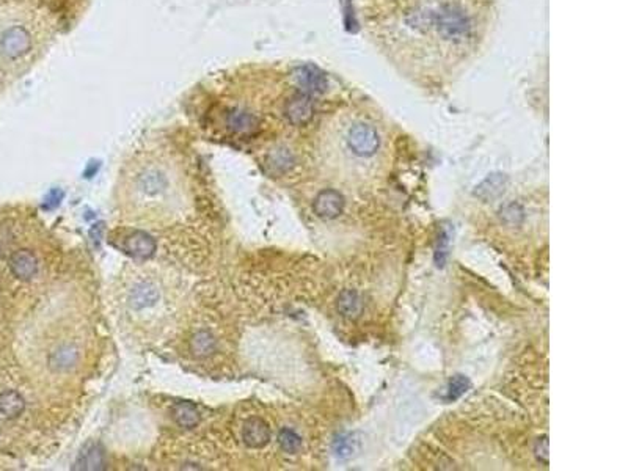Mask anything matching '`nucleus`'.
<instances>
[{"label":"nucleus","instance_id":"nucleus-3","mask_svg":"<svg viewBox=\"0 0 628 471\" xmlns=\"http://www.w3.org/2000/svg\"><path fill=\"white\" fill-rule=\"evenodd\" d=\"M118 305L131 329L147 336H161L180 316L182 286L167 269L151 264L134 265L121 277Z\"/></svg>","mask_w":628,"mask_h":471},{"label":"nucleus","instance_id":"nucleus-17","mask_svg":"<svg viewBox=\"0 0 628 471\" xmlns=\"http://www.w3.org/2000/svg\"><path fill=\"white\" fill-rule=\"evenodd\" d=\"M173 416L175 421L180 424L181 427L186 429H194L198 426V423H200V413H198V410L194 404L190 402L176 404L173 409Z\"/></svg>","mask_w":628,"mask_h":471},{"label":"nucleus","instance_id":"nucleus-22","mask_svg":"<svg viewBox=\"0 0 628 471\" xmlns=\"http://www.w3.org/2000/svg\"><path fill=\"white\" fill-rule=\"evenodd\" d=\"M468 388H470V380H468L465 376H454L446 387L445 399L448 402L459 399L460 396H464L467 393Z\"/></svg>","mask_w":628,"mask_h":471},{"label":"nucleus","instance_id":"nucleus-15","mask_svg":"<svg viewBox=\"0 0 628 471\" xmlns=\"http://www.w3.org/2000/svg\"><path fill=\"white\" fill-rule=\"evenodd\" d=\"M25 402L24 397L18 391H4L0 393V413L6 418H16L24 412Z\"/></svg>","mask_w":628,"mask_h":471},{"label":"nucleus","instance_id":"nucleus-24","mask_svg":"<svg viewBox=\"0 0 628 471\" xmlns=\"http://www.w3.org/2000/svg\"><path fill=\"white\" fill-rule=\"evenodd\" d=\"M448 248H449V233L446 230H443L441 234L439 236L437 248H435V263H437L439 267H443V265H445L446 256H448Z\"/></svg>","mask_w":628,"mask_h":471},{"label":"nucleus","instance_id":"nucleus-13","mask_svg":"<svg viewBox=\"0 0 628 471\" xmlns=\"http://www.w3.org/2000/svg\"><path fill=\"white\" fill-rule=\"evenodd\" d=\"M336 307H338L340 313L347 317V319H359L363 313L365 305H363V300L359 293H355L352 289H346L340 294Z\"/></svg>","mask_w":628,"mask_h":471},{"label":"nucleus","instance_id":"nucleus-7","mask_svg":"<svg viewBox=\"0 0 628 471\" xmlns=\"http://www.w3.org/2000/svg\"><path fill=\"white\" fill-rule=\"evenodd\" d=\"M314 115V104L312 96L305 93H297L284 105V117L294 126H303L309 123Z\"/></svg>","mask_w":628,"mask_h":471},{"label":"nucleus","instance_id":"nucleus-11","mask_svg":"<svg viewBox=\"0 0 628 471\" xmlns=\"http://www.w3.org/2000/svg\"><path fill=\"white\" fill-rule=\"evenodd\" d=\"M243 443L248 448H264L270 442V427L261 418H250L242 430Z\"/></svg>","mask_w":628,"mask_h":471},{"label":"nucleus","instance_id":"nucleus-12","mask_svg":"<svg viewBox=\"0 0 628 471\" xmlns=\"http://www.w3.org/2000/svg\"><path fill=\"white\" fill-rule=\"evenodd\" d=\"M227 124L231 131L241 135H251L260 129V119H258V117L241 109L228 112Z\"/></svg>","mask_w":628,"mask_h":471},{"label":"nucleus","instance_id":"nucleus-16","mask_svg":"<svg viewBox=\"0 0 628 471\" xmlns=\"http://www.w3.org/2000/svg\"><path fill=\"white\" fill-rule=\"evenodd\" d=\"M215 347H217L215 338L206 330L196 331V333L192 336V340H190V350L194 352L195 357H200V358L209 357L211 354H214Z\"/></svg>","mask_w":628,"mask_h":471},{"label":"nucleus","instance_id":"nucleus-20","mask_svg":"<svg viewBox=\"0 0 628 471\" xmlns=\"http://www.w3.org/2000/svg\"><path fill=\"white\" fill-rule=\"evenodd\" d=\"M269 165L279 173H284L294 165V156L288 148H276L269 156Z\"/></svg>","mask_w":628,"mask_h":471},{"label":"nucleus","instance_id":"nucleus-5","mask_svg":"<svg viewBox=\"0 0 628 471\" xmlns=\"http://www.w3.org/2000/svg\"><path fill=\"white\" fill-rule=\"evenodd\" d=\"M32 49V35L22 25H11L0 35V54L8 60L24 57Z\"/></svg>","mask_w":628,"mask_h":471},{"label":"nucleus","instance_id":"nucleus-19","mask_svg":"<svg viewBox=\"0 0 628 471\" xmlns=\"http://www.w3.org/2000/svg\"><path fill=\"white\" fill-rule=\"evenodd\" d=\"M104 467V454L98 446H87L83 451L79 460L76 463V468L81 470H99Z\"/></svg>","mask_w":628,"mask_h":471},{"label":"nucleus","instance_id":"nucleus-14","mask_svg":"<svg viewBox=\"0 0 628 471\" xmlns=\"http://www.w3.org/2000/svg\"><path fill=\"white\" fill-rule=\"evenodd\" d=\"M506 183H507V179L505 175H500V173L490 175L488 178H486L484 181L478 185V187H476L474 195L479 197L481 200H484V201L493 200V198L500 197L502 192H505Z\"/></svg>","mask_w":628,"mask_h":471},{"label":"nucleus","instance_id":"nucleus-25","mask_svg":"<svg viewBox=\"0 0 628 471\" xmlns=\"http://www.w3.org/2000/svg\"><path fill=\"white\" fill-rule=\"evenodd\" d=\"M534 454H535V457H537L539 462L548 465V462H550V449H548V437L547 435L535 442Z\"/></svg>","mask_w":628,"mask_h":471},{"label":"nucleus","instance_id":"nucleus-4","mask_svg":"<svg viewBox=\"0 0 628 471\" xmlns=\"http://www.w3.org/2000/svg\"><path fill=\"white\" fill-rule=\"evenodd\" d=\"M346 143L354 156L363 159L373 157L380 148V137L374 126L359 121L349 128Z\"/></svg>","mask_w":628,"mask_h":471},{"label":"nucleus","instance_id":"nucleus-8","mask_svg":"<svg viewBox=\"0 0 628 471\" xmlns=\"http://www.w3.org/2000/svg\"><path fill=\"white\" fill-rule=\"evenodd\" d=\"M345 197L338 190L326 189L314 198L313 209L316 215L323 220H332L338 217L345 209Z\"/></svg>","mask_w":628,"mask_h":471},{"label":"nucleus","instance_id":"nucleus-23","mask_svg":"<svg viewBox=\"0 0 628 471\" xmlns=\"http://www.w3.org/2000/svg\"><path fill=\"white\" fill-rule=\"evenodd\" d=\"M500 214H501V220H505L507 225H511V227H519V225L523 222V217H525L523 209H521V206L517 203L506 204V206L501 209Z\"/></svg>","mask_w":628,"mask_h":471},{"label":"nucleus","instance_id":"nucleus-10","mask_svg":"<svg viewBox=\"0 0 628 471\" xmlns=\"http://www.w3.org/2000/svg\"><path fill=\"white\" fill-rule=\"evenodd\" d=\"M123 248L131 256L138 258V260H147V258L154 255L157 244L153 237L143 233V231H134L124 239Z\"/></svg>","mask_w":628,"mask_h":471},{"label":"nucleus","instance_id":"nucleus-6","mask_svg":"<svg viewBox=\"0 0 628 471\" xmlns=\"http://www.w3.org/2000/svg\"><path fill=\"white\" fill-rule=\"evenodd\" d=\"M294 81L300 93H305L308 96L322 95L328 88V81L323 72L313 65H305L297 68L294 72Z\"/></svg>","mask_w":628,"mask_h":471},{"label":"nucleus","instance_id":"nucleus-18","mask_svg":"<svg viewBox=\"0 0 628 471\" xmlns=\"http://www.w3.org/2000/svg\"><path fill=\"white\" fill-rule=\"evenodd\" d=\"M360 448V440L356 439L355 434L345 432L335 437L333 440V453L340 457V459H349L352 457Z\"/></svg>","mask_w":628,"mask_h":471},{"label":"nucleus","instance_id":"nucleus-2","mask_svg":"<svg viewBox=\"0 0 628 471\" xmlns=\"http://www.w3.org/2000/svg\"><path fill=\"white\" fill-rule=\"evenodd\" d=\"M396 16L401 21L404 38H416L418 43L429 38V48L443 51L451 60L465 54L479 37L481 13L476 0H399Z\"/></svg>","mask_w":628,"mask_h":471},{"label":"nucleus","instance_id":"nucleus-21","mask_svg":"<svg viewBox=\"0 0 628 471\" xmlns=\"http://www.w3.org/2000/svg\"><path fill=\"white\" fill-rule=\"evenodd\" d=\"M279 444L280 448L288 454H295L299 453V449L302 448V437L295 432V430L284 427L279 432Z\"/></svg>","mask_w":628,"mask_h":471},{"label":"nucleus","instance_id":"nucleus-9","mask_svg":"<svg viewBox=\"0 0 628 471\" xmlns=\"http://www.w3.org/2000/svg\"><path fill=\"white\" fill-rule=\"evenodd\" d=\"M11 274L22 281H29L38 274L36 256L30 250H18L10 256Z\"/></svg>","mask_w":628,"mask_h":471},{"label":"nucleus","instance_id":"nucleus-1","mask_svg":"<svg viewBox=\"0 0 628 471\" xmlns=\"http://www.w3.org/2000/svg\"><path fill=\"white\" fill-rule=\"evenodd\" d=\"M120 209L131 223L167 228L190 208L187 179L173 159L163 154L138 157L120 184Z\"/></svg>","mask_w":628,"mask_h":471}]
</instances>
